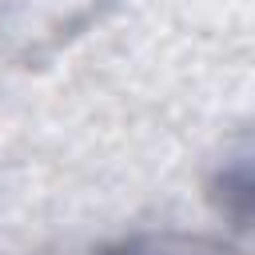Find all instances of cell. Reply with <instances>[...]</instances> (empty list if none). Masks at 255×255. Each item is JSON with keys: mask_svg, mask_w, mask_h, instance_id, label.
Wrapping results in <instances>:
<instances>
[{"mask_svg": "<svg viewBox=\"0 0 255 255\" xmlns=\"http://www.w3.org/2000/svg\"><path fill=\"white\" fill-rule=\"evenodd\" d=\"M215 203L227 219L255 231V143L231 155L215 175Z\"/></svg>", "mask_w": 255, "mask_h": 255, "instance_id": "6da1fadb", "label": "cell"}, {"mask_svg": "<svg viewBox=\"0 0 255 255\" xmlns=\"http://www.w3.org/2000/svg\"><path fill=\"white\" fill-rule=\"evenodd\" d=\"M100 255H231L207 239H183V235H139L124 239L116 247H104Z\"/></svg>", "mask_w": 255, "mask_h": 255, "instance_id": "7a4b0ae2", "label": "cell"}]
</instances>
